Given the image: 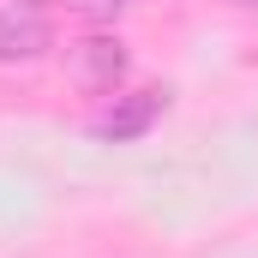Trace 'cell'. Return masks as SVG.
I'll use <instances>...</instances> for the list:
<instances>
[{"label":"cell","mask_w":258,"mask_h":258,"mask_svg":"<svg viewBox=\"0 0 258 258\" xmlns=\"http://www.w3.org/2000/svg\"><path fill=\"white\" fill-rule=\"evenodd\" d=\"M156 114H162V90H138V96H120V102H114V108L96 120V132L120 144V138H138V132L150 126Z\"/></svg>","instance_id":"obj_2"},{"label":"cell","mask_w":258,"mask_h":258,"mask_svg":"<svg viewBox=\"0 0 258 258\" xmlns=\"http://www.w3.org/2000/svg\"><path fill=\"white\" fill-rule=\"evenodd\" d=\"M252 6H258V0H252Z\"/></svg>","instance_id":"obj_6"},{"label":"cell","mask_w":258,"mask_h":258,"mask_svg":"<svg viewBox=\"0 0 258 258\" xmlns=\"http://www.w3.org/2000/svg\"><path fill=\"white\" fill-rule=\"evenodd\" d=\"M114 6H120V0H114Z\"/></svg>","instance_id":"obj_5"},{"label":"cell","mask_w":258,"mask_h":258,"mask_svg":"<svg viewBox=\"0 0 258 258\" xmlns=\"http://www.w3.org/2000/svg\"><path fill=\"white\" fill-rule=\"evenodd\" d=\"M48 42H54V30H48V18H42V6H30V0H12V6H0V60H36V54H48Z\"/></svg>","instance_id":"obj_1"},{"label":"cell","mask_w":258,"mask_h":258,"mask_svg":"<svg viewBox=\"0 0 258 258\" xmlns=\"http://www.w3.org/2000/svg\"><path fill=\"white\" fill-rule=\"evenodd\" d=\"M78 78H84L90 90H114V84L126 78V48H120V42H108V36L78 42Z\"/></svg>","instance_id":"obj_3"},{"label":"cell","mask_w":258,"mask_h":258,"mask_svg":"<svg viewBox=\"0 0 258 258\" xmlns=\"http://www.w3.org/2000/svg\"><path fill=\"white\" fill-rule=\"evenodd\" d=\"M30 6H42V0H30Z\"/></svg>","instance_id":"obj_4"}]
</instances>
